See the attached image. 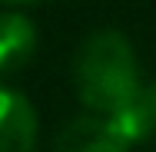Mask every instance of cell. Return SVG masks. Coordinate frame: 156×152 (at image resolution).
<instances>
[{
	"label": "cell",
	"mask_w": 156,
	"mask_h": 152,
	"mask_svg": "<svg viewBox=\"0 0 156 152\" xmlns=\"http://www.w3.org/2000/svg\"><path fill=\"white\" fill-rule=\"evenodd\" d=\"M37 149V113L23 93L0 86V152Z\"/></svg>",
	"instance_id": "3"
},
{
	"label": "cell",
	"mask_w": 156,
	"mask_h": 152,
	"mask_svg": "<svg viewBox=\"0 0 156 152\" xmlns=\"http://www.w3.org/2000/svg\"><path fill=\"white\" fill-rule=\"evenodd\" d=\"M116 122L123 126L129 142H143L156 132V79L153 83H140L136 96L126 103L120 113H113Z\"/></svg>",
	"instance_id": "5"
},
{
	"label": "cell",
	"mask_w": 156,
	"mask_h": 152,
	"mask_svg": "<svg viewBox=\"0 0 156 152\" xmlns=\"http://www.w3.org/2000/svg\"><path fill=\"white\" fill-rule=\"evenodd\" d=\"M129 146V136L110 113L76 116L57 136V152H126Z\"/></svg>",
	"instance_id": "2"
},
{
	"label": "cell",
	"mask_w": 156,
	"mask_h": 152,
	"mask_svg": "<svg viewBox=\"0 0 156 152\" xmlns=\"http://www.w3.org/2000/svg\"><path fill=\"white\" fill-rule=\"evenodd\" d=\"M76 93L90 113H120L140 90V66L123 33L100 30L76 53Z\"/></svg>",
	"instance_id": "1"
},
{
	"label": "cell",
	"mask_w": 156,
	"mask_h": 152,
	"mask_svg": "<svg viewBox=\"0 0 156 152\" xmlns=\"http://www.w3.org/2000/svg\"><path fill=\"white\" fill-rule=\"evenodd\" d=\"M37 30L23 13L3 10L0 13V76H10L33 60Z\"/></svg>",
	"instance_id": "4"
},
{
	"label": "cell",
	"mask_w": 156,
	"mask_h": 152,
	"mask_svg": "<svg viewBox=\"0 0 156 152\" xmlns=\"http://www.w3.org/2000/svg\"><path fill=\"white\" fill-rule=\"evenodd\" d=\"M0 3H7V7H23V3H37V0H0Z\"/></svg>",
	"instance_id": "6"
}]
</instances>
